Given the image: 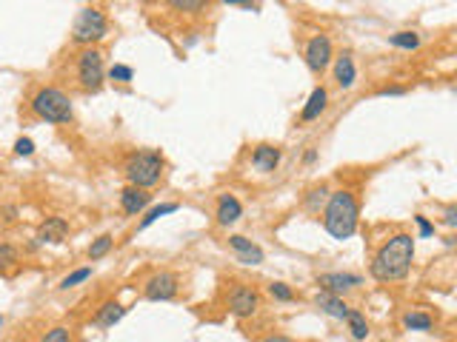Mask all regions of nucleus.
<instances>
[{"mask_svg": "<svg viewBox=\"0 0 457 342\" xmlns=\"http://www.w3.org/2000/svg\"><path fill=\"white\" fill-rule=\"evenodd\" d=\"M177 208H180L177 203H163V205H155V208H151V211L143 217V220H140V228H149L151 223H158L160 217H166V214H172V211H177Z\"/></svg>", "mask_w": 457, "mask_h": 342, "instance_id": "nucleus-22", "label": "nucleus"}, {"mask_svg": "<svg viewBox=\"0 0 457 342\" xmlns=\"http://www.w3.org/2000/svg\"><path fill=\"white\" fill-rule=\"evenodd\" d=\"M15 263H17V248L9 242H0V268L15 265Z\"/></svg>", "mask_w": 457, "mask_h": 342, "instance_id": "nucleus-28", "label": "nucleus"}, {"mask_svg": "<svg viewBox=\"0 0 457 342\" xmlns=\"http://www.w3.org/2000/svg\"><path fill=\"white\" fill-rule=\"evenodd\" d=\"M269 294L274 297V300H280V302H289L294 294H292V288L286 286V283H271L269 286Z\"/></svg>", "mask_w": 457, "mask_h": 342, "instance_id": "nucleus-30", "label": "nucleus"}, {"mask_svg": "<svg viewBox=\"0 0 457 342\" xmlns=\"http://www.w3.org/2000/svg\"><path fill=\"white\" fill-rule=\"evenodd\" d=\"M229 245L234 248V254H237V263H243V265H260V263H263V257H266L260 245H255L252 240L240 237V234L229 237Z\"/></svg>", "mask_w": 457, "mask_h": 342, "instance_id": "nucleus-11", "label": "nucleus"}, {"mask_svg": "<svg viewBox=\"0 0 457 342\" xmlns=\"http://www.w3.org/2000/svg\"><path fill=\"white\" fill-rule=\"evenodd\" d=\"M109 77L112 80H117V83H132V77H135V72H132V66H112L109 69Z\"/></svg>", "mask_w": 457, "mask_h": 342, "instance_id": "nucleus-29", "label": "nucleus"}, {"mask_svg": "<svg viewBox=\"0 0 457 342\" xmlns=\"http://www.w3.org/2000/svg\"><path fill=\"white\" fill-rule=\"evenodd\" d=\"M91 277V268H77V271H72L69 277H63L60 279V288H75V286H80V283H86V279Z\"/></svg>", "mask_w": 457, "mask_h": 342, "instance_id": "nucleus-25", "label": "nucleus"}, {"mask_svg": "<svg viewBox=\"0 0 457 342\" xmlns=\"http://www.w3.org/2000/svg\"><path fill=\"white\" fill-rule=\"evenodd\" d=\"M109 35V20L106 15L98 9V6H86L77 20H75V29H72V40L80 43V46H91Z\"/></svg>", "mask_w": 457, "mask_h": 342, "instance_id": "nucleus-5", "label": "nucleus"}, {"mask_svg": "<svg viewBox=\"0 0 457 342\" xmlns=\"http://www.w3.org/2000/svg\"><path fill=\"white\" fill-rule=\"evenodd\" d=\"M260 308V294L249 286H232L229 291V311L234 317H252L255 311Z\"/></svg>", "mask_w": 457, "mask_h": 342, "instance_id": "nucleus-8", "label": "nucleus"}, {"mask_svg": "<svg viewBox=\"0 0 457 342\" xmlns=\"http://www.w3.org/2000/svg\"><path fill=\"white\" fill-rule=\"evenodd\" d=\"M149 203H151V194H146L143 189H132V185H129V189L120 192V205H123V211L132 214V217L140 214Z\"/></svg>", "mask_w": 457, "mask_h": 342, "instance_id": "nucleus-17", "label": "nucleus"}, {"mask_svg": "<svg viewBox=\"0 0 457 342\" xmlns=\"http://www.w3.org/2000/svg\"><path fill=\"white\" fill-rule=\"evenodd\" d=\"M177 288H180L177 274H172V271H158V274H151V277L146 279L143 294H146V300H151V302H169V300L177 297Z\"/></svg>", "mask_w": 457, "mask_h": 342, "instance_id": "nucleus-7", "label": "nucleus"}, {"mask_svg": "<svg viewBox=\"0 0 457 342\" xmlns=\"http://www.w3.org/2000/svg\"><path fill=\"white\" fill-rule=\"evenodd\" d=\"M0 325H3V317H0Z\"/></svg>", "mask_w": 457, "mask_h": 342, "instance_id": "nucleus-38", "label": "nucleus"}, {"mask_svg": "<svg viewBox=\"0 0 457 342\" xmlns=\"http://www.w3.org/2000/svg\"><path fill=\"white\" fill-rule=\"evenodd\" d=\"M40 342H72V331H69L66 325H57V328L46 331Z\"/></svg>", "mask_w": 457, "mask_h": 342, "instance_id": "nucleus-27", "label": "nucleus"}, {"mask_svg": "<svg viewBox=\"0 0 457 342\" xmlns=\"http://www.w3.org/2000/svg\"><path fill=\"white\" fill-rule=\"evenodd\" d=\"M174 9H180V12H200L203 9V3H197V0H195V3H189V0H186V3H183V0H177V3H172Z\"/></svg>", "mask_w": 457, "mask_h": 342, "instance_id": "nucleus-34", "label": "nucleus"}, {"mask_svg": "<svg viewBox=\"0 0 457 342\" xmlns=\"http://www.w3.org/2000/svg\"><path fill=\"white\" fill-rule=\"evenodd\" d=\"M357 197L352 192H334L329 194V203L323 208V228L334 240H349L357 231Z\"/></svg>", "mask_w": 457, "mask_h": 342, "instance_id": "nucleus-2", "label": "nucleus"}, {"mask_svg": "<svg viewBox=\"0 0 457 342\" xmlns=\"http://www.w3.org/2000/svg\"><path fill=\"white\" fill-rule=\"evenodd\" d=\"M317 160V151H306L303 154V163H315Z\"/></svg>", "mask_w": 457, "mask_h": 342, "instance_id": "nucleus-37", "label": "nucleus"}, {"mask_svg": "<svg viewBox=\"0 0 457 342\" xmlns=\"http://www.w3.org/2000/svg\"><path fill=\"white\" fill-rule=\"evenodd\" d=\"M326 203H329V192H326V185H320V189H312L309 194H306V205L312 214H317L320 208H326Z\"/></svg>", "mask_w": 457, "mask_h": 342, "instance_id": "nucleus-23", "label": "nucleus"}, {"mask_svg": "<svg viewBox=\"0 0 457 342\" xmlns=\"http://www.w3.org/2000/svg\"><path fill=\"white\" fill-rule=\"evenodd\" d=\"M380 98H398V95H406V88L403 86H386V88H380L377 91Z\"/></svg>", "mask_w": 457, "mask_h": 342, "instance_id": "nucleus-33", "label": "nucleus"}, {"mask_svg": "<svg viewBox=\"0 0 457 342\" xmlns=\"http://www.w3.org/2000/svg\"><path fill=\"white\" fill-rule=\"evenodd\" d=\"M346 322H349V331H352L354 339H366V336H369V325H366V320H363L360 311H349Z\"/></svg>", "mask_w": 457, "mask_h": 342, "instance_id": "nucleus-21", "label": "nucleus"}, {"mask_svg": "<svg viewBox=\"0 0 457 342\" xmlns=\"http://www.w3.org/2000/svg\"><path fill=\"white\" fill-rule=\"evenodd\" d=\"M403 325L409 331H432V317L423 311H409V314H403Z\"/></svg>", "mask_w": 457, "mask_h": 342, "instance_id": "nucleus-20", "label": "nucleus"}, {"mask_svg": "<svg viewBox=\"0 0 457 342\" xmlns=\"http://www.w3.org/2000/svg\"><path fill=\"white\" fill-rule=\"evenodd\" d=\"M240 214H243V205L234 194H220L218 200V223L220 226H234L240 220Z\"/></svg>", "mask_w": 457, "mask_h": 342, "instance_id": "nucleus-16", "label": "nucleus"}, {"mask_svg": "<svg viewBox=\"0 0 457 342\" xmlns=\"http://www.w3.org/2000/svg\"><path fill=\"white\" fill-rule=\"evenodd\" d=\"M66 234H69V223L63 217H46V223H40V228H38V242L57 245L66 240Z\"/></svg>", "mask_w": 457, "mask_h": 342, "instance_id": "nucleus-12", "label": "nucleus"}, {"mask_svg": "<svg viewBox=\"0 0 457 342\" xmlns=\"http://www.w3.org/2000/svg\"><path fill=\"white\" fill-rule=\"evenodd\" d=\"M278 163H280V148H278V146L263 143V146H257V148L252 151V166H255L257 171H263V174L274 171V169H278Z\"/></svg>", "mask_w": 457, "mask_h": 342, "instance_id": "nucleus-13", "label": "nucleus"}, {"mask_svg": "<svg viewBox=\"0 0 457 342\" xmlns=\"http://www.w3.org/2000/svg\"><path fill=\"white\" fill-rule=\"evenodd\" d=\"M329 63H331V40L326 35H315L309 40V46H306V66L315 75H320Z\"/></svg>", "mask_w": 457, "mask_h": 342, "instance_id": "nucleus-9", "label": "nucleus"}, {"mask_svg": "<svg viewBox=\"0 0 457 342\" xmlns=\"http://www.w3.org/2000/svg\"><path fill=\"white\" fill-rule=\"evenodd\" d=\"M334 80L340 88H352L357 80V69H354V57L349 52H343L340 57H334Z\"/></svg>", "mask_w": 457, "mask_h": 342, "instance_id": "nucleus-14", "label": "nucleus"}, {"mask_svg": "<svg viewBox=\"0 0 457 342\" xmlns=\"http://www.w3.org/2000/svg\"><path fill=\"white\" fill-rule=\"evenodd\" d=\"M414 223H417V228H420V237H432V234H435V226H432L429 220H426L423 214L414 217Z\"/></svg>", "mask_w": 457, "mask_h": 342, "instance_id": "nucleus-32", "label": "nucleus"}, {"mask_svg": "<svg viewBox=\"0 0 457 342\" xmlns=\"http://www.w3.org/2000/svg\"><path fill=\"white\" fill-rule=\"evenodd\" d=\"M15 151L20 154V157H29V154H32V151H35V143H32V140H29V137H20V140L15 143Z\"/></svg>", "mask_w": 457, "mask_h": 342, "instance_id": "nucleus-31", "label": "nucleus"}, {"mask_svg": "<svg viewBox=\"0 0 457 342\" xmlns=\"http://www.w3.org/2000/svg\"><path fill=\"white\" fill-rule=\"evenodd\" d=\"M389 43H391V46H398V49L412 52V49L420 46V38H417L414 32H398V35H391V38H389Z\"/></svg>", "mask_w": 457, "mask_h": 342, "instance_id": "nucleus-24", "label": "nucleus"}, {"mask_svg": "<svg viewBox=\"0 0 457 342\" xmlns=\"http://www.w3.org/2000/svg\"><path fill=\"white\" fill-rule=\"evenodd\" d=\"M260 342H297V339H292V336H286V334H269V336H263Z\"/></svg>", "mask_w": 457, "mask_h": 342, "instance_id": "nucleus-36", "label": "nucleus"}, {"mask_svg": "<svg viewBox=\"0 0 457 342\" xmlns=\"http://www.w3.org/2000/svg\"><path fill=\"white\" fill-rule=\"evenodd\" d=\"M315 302H317V308H320V311H326V314H329V317H334V320H346V317H349V305H346L340 297H334V294L317 291Z\"/></svg>", "mask_w": 457, "mask_h": 342, "instance_id": "nucleus-18", "label": "nucleus"}, {"mask_svg": "<svg viewBox=\"0 0 457 342\" xmlns=\"http://www.w3.org/2000/svg\"><path fill=\"white\" fill-rule=\"evenodd\" d=\"M163 154L160 151H137L135 157L126 163V177L132 182V189H151L163 177Z\"/></svg>", "mask_w": 457, "mask_h": 342, "instance_id": "nucleus-3", "label": "nucleus"}, {"mask_svg": "<svg viewBox=\"0 0 457 342\" xmlns=\"http://www.w3.org/2000/svg\"><path fill=\"white\" fill-rule=\"evenodd\" d=\"M443 217H446V220H443V223H446L449 228H454V226H457V208H454V205H449Z\"/></svg>", "mask_w": 457, "mask_h": 342, "instance_id": "nucleus-35", "label": "nucleus"}, {"mask_svg": "<svg viewBox=\"0 0 457 342\" xmlns=\"http://www.w3.org/2000/svg\"><path fill=\"white\" fill-rule=\"evenodd\" d=\"M412 260H414V237L412 234H394L377 248L369 271L377 283H398V279H403L409 274Z\"/></svg>", "mask_w": 457, "mask_h": 342, "instance_id": "nucleus-1", "label": "nucleus"}, {"mask_svg": "<svg viewBox=\"0 0 457 342\" xmlns=\"http://www.w3.org/2000/svg\"><path fill=\"white\" fill-rule=\"evenodd\" d=\"M326 103H329V91H326L323 86L312 88V95H309L306 106H303V111H300V120H303V123H312V120H317V117L326 111Z\"/></svg>", "mask_w": 457, "mask_h": 342, "instance_id": "nucleus-15", "label": "nucleus"}, {"mask_svg": "<svg viewBox=\"0 0 457 342\" xmlns=\"http://www.w3.org/2000/svg\"><path fill=\"white\" fill-rule=\"evenodd\" d=\"M317 286L326 291V294H334V297H340L357 286H363V277L357 274H340V271H334V274H323L317 277Z\"/></svg>", "mask_w": 457, "mask_h": 342, "instance_id": "nucleus-10", "label": "nucleus"}, {"mask_svg": "<svg viewBox=\"0 0 457 342\" xmlns=\"http://www.w3.org/2000/svg\"><path fill=\"white\" fill-rule=\"evenodd\" d=\"M109 248H112V237H109V234L98 237L95 242L89 245V260H100V257H103V254L109 251Z\"/></svg>", "mask_w": 457, "mask_h": 342, "instance_id": "nucleus-26", "label": "nucleus"}, {"mask_svg": "<svg viewBox=\"0 0 457 342\" xmlns=\"http://www.w3.org/2000/svg\"><path fill=\"white\" fill-rule=\"evenodd\" d=\"M32 111L46 123H69L72 120V100L60 88H40L32 98Z\"/></svg>", "mask_w": 457, "mask_h": 342, "instance_id": "nucleus-4", "label": "nucleus"}, {"mask_svg": "<svg viewBox=\"0 0 457 342\" xmlns=\"http://www.w3.org/2000/svg\"><path fill=\"white\" fill-rule=\"evenodd\" d=\"M126 317V308L123 305H117V302H106L98 308V314H95V325L100 328H112L114 322H120Z\"/></svg>", "mask_w": 457, "mask_h": 342, "instance_id": "nucleus-19", "label": "nucleus"}, {"mask_svg": "<svg viewBox=\"0 0 457 342\" xmlns=\"http://www.w3.org/2000/svg\"><path fill=\"white\" fill-rule=\"evenodd\" d=\"M77 80L86 91H98L106 80V66H103V54L98 49H86L77 57Z\"/></svg>", "mask_w": 457, "mask_h": 342, "instance_id": "nucleus-6", "label": "nucleus"}]
</instances>
